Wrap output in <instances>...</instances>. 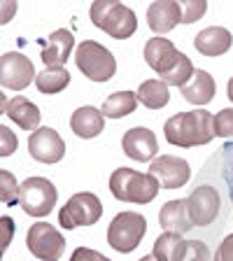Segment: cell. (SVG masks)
<instances>
[{"label": "cell", "mask_w": 233, "mask_h": 261, "mask_svg": "<svg viewBox=\"0 0 233 261\" xmlns=\"http://www.w3.org/2000/svg\"><path fill=\"white\" fill-rule=\"evenodd\" d=\"M166 140L175 147H201L215 138V114L208 110L173 114L163 126Z\"/></svg>", "instance_id": "6da1fadb"}, {"label": "cell", "mask_w": 233, "mask_h": 261, "mask_svg": "<svg viewBox=\"0 0 233 261\" xmlns=\"http://www.w3.org/2000/svg\"><path fill=\"white\" fill-rule=\"evenodd\" d=\"M159 189H161L159 179L149 173H140L133 168H117L110 175V191L117 201L145 205L157 198Z\"/></svg>", "instance_id": "7a4b0ae2"}, {"label": "cell", "mask_w": 233, "mask_h": 261, "mask_svg": "<svg viewBox=\"0 0 233 261\" xmlns=\"http://www.w3.org/2000/svg\"><path fill=\"white\" fill-rule=\"evenodd\" d=\"M89 14H91L93 26L105 31L114 40L131 38L138 28L136 12L131 7L121 5V3H117V0H96L89 7Z\"/></svg>", "instance_id": "3957f363"}, {"label": "cell", "mask_w": 233, "mask_h": 261, "mask_svg": "<svg viewBox=\"0 0 233 261\" xmlns=\"http://www.w3.org/2000/svg\"><path fill=\"white\" fill-rule=\"evenodd\" d=\"M75 63L91 82H110L117 72V59L96 40H84L75 51Z\"/></svg>", "instance_id": "277c9868"}, {"label": "cell", "mask_w": 233, "mask_h": 261, "mask_svg": "<svg viewBox=\"0 0 233 261\" xmlns=\"http://www.w3.org/2000/svg\"><path fill=\"white\" fill-rule=\"evenodd\" d=\"M145 233L147 219L140 212H119L108 226V245L121 254H128L142 243Z\"/></svg>", "instance_id": "5b68a950"}, {"label": "cell", "mask_w": 233, "mask_h": 261, "mask_svg": "<svg viewBox=\"0 0 233 261\" xmlns=\"http://www.w3.org/2000/svg\"><path fill=\"white\" fill-rule=\"evenodd\" d=\"M59 201V189L47 177H28L19 187V205L31 217H44Z\"/></svg>", "instance_id": "8992f818"}, {"label": "cell", "mask_w": 233, "mask_h": 261, "mask_svg": "<svg viewBox=\"0 0 233 261\" xmlns=\"http://www.w3.org/2000/svg\"><path fill=\"white\" fill-rule=\"evenodd\" d=\"M103 215V203L96 194L91 191H80V194L70 196L68 203L61 207L59 212V224L68 231L77 226H91L100 219Z\"/></svg>", "instance_id": "52a82bcc"}, {"label": "cell", "mask_w": 233, "mask_h": 261, "mask_svg": "<svg viewBox=\"0 0 233 261\" xmlns=\"http://www.w3.org/2000/svg\"><path fill=\"white\" fill-rule=\"evenodd\" d=\"M26 245L31 254L40 261H59L65 250V238L56 231L51 224L38 222L28 228Z\"/></svg>", "instance_id": "ba28073f"}, {"label": "cell", "mask_w": 233, "mask_h": 261, "mask_svg": "<svg viewBox=\"0 0 233 261\" xmlns=\"http://www.w3.org/2000/svg\"><path fill=\"white\" fill-rule=\"evenodd\" d=\"M35 77L38 75H35L31 59H26L19 51L3 54V59H0V84H3V89L21 91V89L31 87Z\"/></svg>", "instance_id": "9c48e42d"}, {"label": "cell", "mask_w": 233, "mask_h": 261, "mask_svg": "<svg viewBox=\"0 0 233 261\" xmlns=\"http://www.w3.org/2000/svg\"><path fill=\"white\" fill-rule=\"evenodd\" d=\"M219 191L210 185H198L187 198L189 217L194 226H210L219 215Z\"/></svg>", "instance_id": "30bf717a"}, {"label": "cell", "mask_w": 233, "mask_h": 261, "mask_svg": "<svg viewBox=\"0 0 233 261\" xmlns=\"http://www.w3.org/2000/svg\"><path fill=\"white\" fill-rule=\"evenodd\" d=\"M149 175H154L159 179V185L163 189H179V187H185L189 182L191 168L185 159L163 154V156L154 159L149 163Z\"/></svg>", "instance_id": "8fae6325"}, {"label": "cell", "mask_w": 233, "mask_h": 261, "mask_svg": "<svg viewBox=\"0 0 233 261\" xmlns=\"http://www.w3.org/2000/svg\"><path fill=\"white\" fill-rule=\"evenodd\" d=\"M28 154L40 163H59L65 156V142L54 128H38L28 138Z\"/></svg>", "instance_id": "7c38bea8"}, {"label": "cell", "mask_w": 233, "mask_h": 261, "mask_svg": "<svg viewBox=\"0 0 233 261\" xmlns=\"http://www.w3.org/2000/svg\"><path fill=\"white\" fill-rule=\"evenodd\" d=\"M179 59H182V51H177V47H175L170 40L161 38V35L147 40L145 61L154 72H159V77H163L166 72L173 70L175 65L179 63Z\"/></svg>", "instance_id": "4fadbf2b"}, {"label": "cell", "mask_w": 233, "mask_h": 261, "mask_svg": "<svg viewBox=\"0 0 233 261\" xmlns=\"http://www.w3.org/2000/svg\"><path fill=\"white\" fill-rule=\"evenodd\" d=\"M121 147H124V154L131 156L133 161H154L159 152V140L149 128L145 126H136V128H131L124 133L121 138Z\"/></svg>", "instance_id": "5bb4252c"}, {"label": "cell", "mask_w": 233, "mask_h": 261, "mask_svg": "<svg viewBox=\"0 0 233 261\" xmlns=\"http://www.w3.org/2000/svg\"><path fill=\"white\" fill-rule=\"evenodd\" d=\"M0 105H3V114H7L12 121H14L19 128L28 130V133H35L40 126V108L33 100H28L26 96H14L0 98Z\"/></svg>", "instance_id": "9a60e30c"}, {"label": "cell", "mask_w": 233, "mask_h": 261, "mask_svg": "<svg viewBox=\"0 0 233 261\" xmlns=\"http://www.w3.org/2000/svg\"><path fill=\"white\" fill-rule=\"evenodd\" d=\"M75 47V35L68 28H59L49 35L47 40H42V63L47 68H63L65 61L70 59V51Z\"/></svg>", "instance_id": "2e32d148"}, {"label": "cell", "mask_w": 233, "mask_h": 261, "mask_svg": "<svg viewBox=\"0 0 233 261\" xmlns=\"http://www.w3.org/2000/svg\"><path fill=\"white\" fill-rule=\"evenodd\" d=\"M233 44V35L228 28L224 26H210V28H203L194 40V47L198 54L208 56V59H215V56H222L226 54L228 49Z\"/></svg>", "instance_id": "e0dca14e"}, {"label": "cell", "mask_w": 233, "mask_h": 261, "mask_svg": "<svg viewBox=\"0 0 233 261\" xmlns=\"http://www.w3.org/2000/svg\"><path fill=\"white\" fill-rule=\"evenodd\" d=\"M179 21H182V12H179V3L175 0H159L147 7V23L159 35L170 33Z\"/></svg>", "instance_id": "ac0fdd59"}, {"label": "cell", "mask_w": 233, "mask_h": 261, "mask_svg": "<svg viewBox=\"0 0 233 261\" xmlns=\"http://www.w3.org/2000/svg\"><path fill=\"white\" fill-rule=\"evenodd\" d=\"M105 126V114L100 110L91 108V105H84V108H77L70 117V128L77 138H96L103 133Z\"/></svg>", "instance_id": "d6986e66"}, {"label": "cell", "mask_w": 233, "mask_h": 261, "mask_svg": "<svg viewBox=\"0 0 233 261\" xmlns=\"http://www.w3.org/2000/svg\"><path fill=\"white\" fill-rule=\"evenodd\" d=\"M159 224H161L166 231L170 233H187L191 231L194 222L189 217V207H187V201H168L166 205L159 210Z\"/></svg>", "instance_id": "ffe728a7"}, {"label": "cell", "mask_w": 233, "mask_h": 261, "mask_svg": "<svg viewBox=\"0 0 233 261\" xmlns=\"http://www.w3.org/2000/svg\"><path fill=\"white\" fill-rule=\"evenodd\" d=\"M185 100H189L191 105H208L215 98V91H217V84L212 80V75L208 70H194V77L189 80V84L179 89Z\"/></svg>", "instance_id": "44dd1931"}, {"label": "cell", "mask_w": 233, "mask_h": 261, "mask_svg": "<svg viewBox=\"0 0 233 261\" xmlns=\"http://www.w3.org/2000/svg\"><path fill=\"white\" fill-rule=\"evenodd\" d=\"M138 100H140L145 108L149 110H161L168 105L170 100V91H168V84L161 80H147L142 82L138 87Z\"/></svg>", "instance_id": "7402d4cb"}, {"label": "cell", "mask_w": 233, "mask_h": 261, "mask_svg": "<svg viewBox=\"0 0 233 261\" xmlns=\"http://www.w3.org/2000/svg\"><path fill=\"white\" fill-rule=\"evenodd\" d=\"M136 105H138V93L117 91L105 98L100 112H103L108 119H121V117H128V114L136 112Z\"/></svg>", "instance_id": "603a6c76"}, {"label": "cell", "mask_w": 233, "mask_h": 261, "mask_svg": "<svg viewBox=\"0 0 233 261\" xmlns=\"http://www.w3.org/2000/svg\"><path fill=\"white\" fill-rule=\"evenodd\" d=\"M70 84V72L65 68H44L35 77V87L40 93H59Z\"/></svg>", "instance_id": "cb8c5ba5"}, {"label": "cell", "mask_w": 233, "mask_h": 261, "mask_svg": "<svg viewBox=\"0 0 233 261\" xmlns=\"http://www.w3.org/2000/svg\"><path fill=\"white\" fill-rule=\"evenodd\" d=\"M173 261H210V250L203 240H182Z\"/></svg>", "instance_id": "d4e9b609"}, {"label": "cell", "mask_w": 233, "mask_h": 261, "mask_svg": "<svg viewBox=\"0 0 233 261\" xmlns=\"http://www.w3.org/2000/svg\"><path fill=\"white\" fill-rule=\"evenodd\" d=\"M179 243H182V236L179 233H170V231H163L161 236L154 243V252L152 254L157 256L159 261H173L175 252H177Z\"/></svg>", "instance_id": "484cf974"}, {"label": "cell", "mask_w": 233, "mask_h": 261, "mask_svg": "<svg viewBox=\"0 0 233 261\" xmlns=\"http://www.w3.org/2000/svg\"><path fill=\"white\" fill-rule=\"evenodd\" d=\"M0 182H3V189H0V198L5 205H12V203H19V187L16 185L14 175L10 170H0Z\"/></svg>", "instance_id": "4316f807"}, {"label": "cell", "mask_w": 233, "mask_h": 261, "mask_svg": "<svg viewBox=\"0 0 233 261\" xmlns=\"http://www.w3.org/2000/svg\"><path fill=\"white\" fill-rule=\"evenodd\" d=\"M208 10V3L203 0H189V3H179V12H182V23H194L198 21Z\"/></svg>", "instance_id": "83f0119b"}, {"label": "cell", "mask_w": 233, "mask_h": 261, "mask_svg": "<svg viewBox=\"0 0 233 261\" xmlns=\"http://www.w3.org/2000/svg\"><path fill=\"white\" fill-rule=\"evenodd\" d=\"M215 136L219 138L233 136V108H224L215 114Z\"/></svg>", "instance_id": "f1b7e54d"}, {"label": "cell", "mask_w": 233, "mask_h": 261, "mask_svg": "<svg viewBox=\"0 0 233 261\" xmlns=\"http://www.w3.org/2000/svg\"><path fill=\"white\" fill-rule=\"evenodd\" d=\"M0 138H3V145H0V154H3V156H10V154H14L16 147H19V140H16L14 133H12L7 126H0Z\"/></svg>", "instance_id": "f546056e"}, {"label": "cell", "mask_w": 233, "mask_h": 261, "mask_svg": "<svg viewBox=\"0 0 233 261\" xmlns=\"http://www.w3.org/2000/svg\"><path fill=\"white\" fill-rule=\"evenodd\" d=\"M224 179H226L228 189H231V198H233V142L224 145Z\"/></svg>", "instance_id": "4dcf8cb0"}, {"label": "cell", "mask_w": 233, "mask_h": 261, "mask_svg": "<svg viewBox=\"0 0 233 261\" xmlns=\"http://www.w3.org/2000/svg\"><path fill=\"white\" fill-rule=\"evenodd\" d=\"M70 261H112V259H108V256L100 254L98 250H89V247H77V250L72 252Z\"/></svg>", "instance_id": "1f68e13d"}, {"label": "cell", "mask_w": 233, "mask_h": 261, "mask_svg": "<svg viewBox=\"0 0 233 261\" xmlns=\"http://www.w3.org/2000/svg\"><path fill=\"white\" fill-rule=\"evenodd\" d=\"M215 261H233V233L222 240V245L215 252Z\"/></svg>", "instance_id": "d6a6232c"}, {"label": "cell", "mask_w": 233, "mask_h": 261, "mask_svg": "<svg viewBox=\"0 0 233 261\" xmlns=\"http://www.w3.org/2000/svg\"><path fill=\"white\" fill-rule=\"evenodd\" d=\"M0 224H3V250H7V245H10V240H12V233H14V219L5 215V217L0 219Z\"/></svg>", "instance_id": "836d02e7"}, {"label": "cell", "mask_w": 233, "mask_h": 261, "mask_svg": "<svg viewBox=\"0 0 233 261\" xmlns=\"http://www.w3.org/2000/svg\"><path fill=\"white\" fill-rule=\"evenodd\" d=\"M226 91H228V98H231V103H233V77L228 80V87H226Z\"/></svg>", "instance_id": "e575fe53"}, {"label": "cell", "mask_w": 233, "mask_h": 261, "mask_svg": "<svg viewBox=\"0 0 233 261\" xmlns=\"http://www.w3.org/2000/svg\"><path fill=\"white\" fill-rule=\"evenodd\" d=\"M138 261H159V259L154 254H147V256H142V259H138Z\"/></svg>", "instance_id": "d590c367"}]
</instances>
